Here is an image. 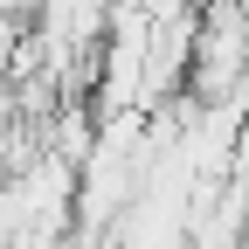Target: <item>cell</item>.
I'll use <instances>...</instances> for the list:
<instances>
[{"mask_svg": "<svg viewBox=\"0 0 249 249\" xmlns=\"http://www.w3.org/2000/svg\"><path fill=\"white\" fill-rule=\"evenodd\" d=\"M235 180H249V124H242V139H235Z\"/></svg>", "mask_w": 249, "mask_h": 249, "instance_id": "cell-1", "label": "cell"}, {"mask_svg": "<svg viewBox=\"0 0 249 249\" xmlns=\"http://www.w3.org/2000/svg\"><path fill=\"white\" fill-rule=\"evenodd\" d=\"M28 249H83V242H70V235H42V242H28Z\"/></svg>", "mask_w": 249, "mask_h": 249, "instance_id": "cell-2", "label": "cell"}]
</instances>
